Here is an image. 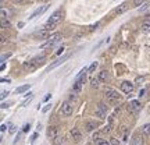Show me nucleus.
Instances as JSON below:
<instances>
[{"mask_svg":"<svg viewBox=\"0 0 150 145\" xmlns=\"http://www.w3.org/2000/svg\"><path fill=\"white\" fill-rule=\"evenodd\" d=\"M61 41V34H54V35H52V36L47 39V42L46 43H43L42 46H40V49L42 50H45V49H47V48H53L54 45H57V43Z\"/></svg>","mask_w":150,"mask_h":145,"instance_id":"1","label":"nucleus"},{"mask_svg":"<svg viewBox=\"0 0 150 145\" xmlns=\"http://www.w3.org/2000/svg\"><path fill=\"white\" fill-rule=\"evenodd\" d=\"M106 98H107V101L111 103V105L118 103V102H120V99H121L120 94H118L117 91L111 89V88H107V89H106Z\"/></svg>","mask_w":150,"mask_h":145,"instance_id":"2","label":"nucleus"},{"mask_svg":"<svg viewBox=\"0 0 150 145\" xmlns=\"http://www.w3.org/2000/svg\"><path fill=\"white\" fill-rule=\"evenodd\" d=\"M63 18H64V11L63 10H56L52 14V17L49 18V21L47 22H52V24H60V22L63 21Z\"/></svg>","mask_w":150,"mask_h":145,"instance_id":"3","label":"nucleus"},{"mask_svg":"<svg viewBox=\"0 0 150 145\" xmlns=\"http://www.w3.org/2000/svg\"><path fill=\"white\" fill-rule=\"evenodd\" d=\"M61 114L63 116H65V117H68V116H71L72 114V112H74V106L71 105L70 102H63V105H61Z\"/></svg>","mask_w":150,"mask_h":145,"instance_id":"4","label":"nucleus"},{"mask_svg":"<svg viewBox=\"0 0 150 145\" xmlns=\"http://www.w3.org/2000/svg\"><path fill=\"white\" fill-rule=\"evenodd\" d=\"M134 88H135V85L131 81H122V82H121V91H122L124 94H127V95L132 94V92H134Z\"/></svg>","mask_w":150,"mask_h":145,"instance_id":"5","label":"nucleus"},{"mask_svg":"<svg viewBox=\"0 0 150 145\" xmlns=\"http://www.w3.org/2000/svg\"><path fill=\"white\" fill-rule=\"evenodd\" d=\"M47 135H49V138H52L54 141L59 137V127L57 126H50L47 130Z\"/></svg>","mask_w":150,"mask_h":145,"instance_id":"6","label":"nucleus"},{"mask_svg":"<svg viewBox=\"0 0 150 145\" xmlns=\"http://www.w3.org/2000/svg\"><path fill=\"white\" fill-rule=\"evenodd\" d=\"M68 57H70V54H65V56H63L61 59L56 60V61H54L53 64H50V66H49V67H47V71H52V70H53V69H56L57 66L63 64V63H64V61H65V60H67V59H68Z\"/></svg>","mask_w":150,"mask_h":145,"instance_id":"7","label":"nucleus"},{"mask_svg":"<svg viewBox=\"0 0 150 145\" xmlns=\"http://www.w3.org/2000/svg\"><path fill=\"white\" fill-rule=\"evenodd\" d=\"M49 9V6L47 4H45V6H42V7H39V9H36V10L33 11L32 14H31V17H29V20H33V18H36L38 16H40V14H43L45 11Z\"/></svg>","mask_w":150,"mask_h":145,"instance_id":"8","label":"nucleus"},{"mask_svg":"<svg viewBox=\"0 0 150 145\" xmlns=\"http://www.w3.org/2000/svg\"><path fill=\"white\" fill-rule=\"evenodd\" d=\"M131 145H143V135H140L139 133L135 134L131 140Z\"/></svg>","mask_w":150,"mask_h":145,"instance_id":"9","label":"nucleus"},{"mask_svg":"<svg viewBox=\"0 0 150 145\" xmlns=\"http://www.w3.org/2000/svg\"><path fill=\"white\" fill-rule=\"evenodd\" d=\"M71 135L76 142H81V140H82V134H81V131L78 129H71Z\"/></svg>","mask_w":150,"mask_h":145,"instance_id":"10","label":"nucleus"},{"mask_svg":"<svg viewBox=\"0 0 150 145\" xmlns=\"http://www.w3.org/2000/svg\"><path fill=\"white\" fill-rule=\"evenodd\" d=\"M35 36L39 38V39H49V38L52 36V35L49 34V31H46V29H42V31H39V32L35 34Z\"/></svg>","mask_w":150,"mask_h":145,"instance_id":"11","label":"nucleus"},{"mask_svg":"<svg viewBox=\"0 0 150 145\" xmlns=\"http://www.w3.org/2000/svg\"><path fill=\"white\" fill-rule=\"evenodd\" d=\"M97 129V124H96V121H86L85 123V130L88 131V133H91V131H93V130H96Z\"/></svg>","mask_w":150,"mask_h":145,"instance_id":"12","label":"nucleus"},{"mask_svg":"<svg viewBox=\"0 0 150 145\" xmlns=\"http://www.w3.org/2000/svg\"><path fill=\"white\" fill-rule=\"evenodd\" d=\"M97 78H99V81H100V82H107V80H108V71L107 70H102L100 73H99V75H97Z\"/></svg>","mask_w":150,"mask_h":145,"instance_id":"13","label":"nucleus"},{"mask_svg":"<svg viewBox=\"0 0 150 145\" xmlns=\"http://www.w3.org/2000/svg\"><path fill=\"white\" fill-rule=\"evenodd\" d=\"M128 7H129V4L128 3H127V1H125V3H122V4H120L117 7V9H115V13H117V14H122V13H125V11L128 10Z\"/></svg>","mask_w":150,"mask_h":145,"instance_id":"14","label":"nucleus"},{"mask_svg":"<svg viewBox=\"0 0 150 145\" xmlns=\"http://www.w3.org/2000/svg\"><path fill=\"white\" fill-rule=\"evenodd\" d=\"M38 66H36V63L33 61V60H29V61H25L24 63V69L25 70H29V71H32V70H35Z\"/></svg>","mask_w":150,"mask_h":145,"instance_id":"15","label":"nucleus"},{"mask_svg":"<svg viewBox=\"0 0 150 145\" xmlns=\"http://www.w3.org/2000/svg\"><path fill=\"white\" fill-rule=\"evenodd\" d=\"M81 89H82V84H81L79 81H75L74 85H72V92L78 95V94H81Z\"/></svg>","mask_w":150,"mask_h":145,"instance_id":"16","label":"nucleus"},{"mask_svg":"<svg viewBox=\"0 0 150 145\" xmlns=\"http://www.w3.org/2000/svg\"><path fill=\"white\" fill-rule=\"evenodd\" d=\"M29 84H27V85H21V86H18V88H17L16 89V94H24V92L25 91H28V89H29Z\"/></svg>","mask_w":150,"mask_h":145,"instance_id":"17","label":"nucleus"},{"mask_svg":"<svg viewBox=\"0 0 150 145\" xmlns=\"http://www.w3.org/2000/svg\"><path fill=\"white\" fill-rule=\"evenodd\" d=\"M32 99H33V94H31V92H29V94H28V96L25 98V101H24V102L21 103V106L24 108V106H27V105H29Z\"/></svg>","mask_w":150,"mask_h":145,"instance_id":"18","label":"nucleus"},{"mask_svg":"<svg viewBox=\"0 0 150 145\" xmlns=\"http://www.w3.org/2000/svg\"><path fill=\"white\" fill-rule=\"evenodd\" d=\"M142 31L146 34H150V21H145L142 24Z\"/></svg>","mask_w":150,"mask_h":145,"instance_id":"19","label":"nucleus"},{"mask_svg":"<svg viewBox=\"0 0 150 145\" xmlns=\"http://www.w3.org/2000/svg\"><path fill=\"white\" fill-rule=\"evenodd\" d=\"M142 134L143 135H150V124H145L143 127H142Z\"/></svg>","mask_w":150,"mask_h":145,"instance_id":"20","label":"nucleus"},{"mask_svg":"<svg viewBox=\"0 0 150 145\" xmlns=\"http://www.w3.org/2000/svg\"><path fill=\"white\" fill-rule=\"evenodd\" d=\"M129 105H131V106H134L135 109H138V110H140V108H142V105H140V102H139V101H136V99H134V101H131V102H129Z\"/></svg>","mask_w":150,"mask_h":145,"instance_id":"21","label":"nucleus"},{"mask_svg":"<svg viewBox=\"0 0 150 145\" xmlns=\"http://www.w3.org/2000/svg\"><path fill=\"white\" fill-rule=\"evenodd\" d=\"M95 113H96V116H97V117H99V119H102V120H103V119H106V113L103 112L102 109L96 108V112H95Z\"/></svg>","mask_w":150,"mask_h":145,"instance_id":"22","label":"nucleus"},{"mask_svg":"<svg viewBox=\"0 0 150 145\" xmlns=\"http://www.w3.org/2000/svg\"><path fill=\"white\" fill-rule=\"evenodd\" d=\"M45 59H46V57H45V54H42V56H38V57H35V59H32V60L36 63V66H39V64H42Z\"/></svg>","mask_w":150,"mask_h":145,"instance_id":"23","label":"nucleus"},{"mask_svg":"<svg viewBox=\"0 0 150 145\" xmlns=\"http://www.w3.org/2000/svg\"><path fill=\"white\" fill-rule=\"evenodd\" d=\"M10 27V20L8 18H1V28L6 29V28Z\"/></svg>","mask_w":150,"mask_h":145,"instance_id":"24","label":"nucleus"},{"mask_svg":"<svg viewBox=\"0 0 150 145\" xmlns=\"http://www.w3.org/2000/svg\"><path fill=\"white\" fill-rule=\"evenodd\" d=\"M97 66H99V63H97V61H93L91 64V67L88 69V73H95V70L97 69Z\"/></svg>","mask_w":150,"mask_h":145,"instance_id":"25","label":"nucleus"},{"mask_svg":"<svg viewBox=\"0 0 150 145\" xmlns=\"http://www.w3.org/2000/svg\"><path fill=\"white\" fill-rule=\"evenodd\" d=\"M57 27V25H56V24H52V22H47V24H46V25H45V28H43V29H46V31H53L54 28Z\"/></svg>","mask_w":150,"mask_h":145,"instance_id":"26","label":"nucleus"},{"mask_svg":"<svg viewBox=\"0 0 150 145\" xmlns=\"http://www.w3.org/2000/svg\"><path fill=\"white\" fill-rule=\"evenodd\" d=\"M93 141L97 142V144H99L100 141H103L102 140V133H96V134H93Z\"/></svg>","mask_w":150,"mask_h":145,"instance_id":"27","label":"nucleus"},{"mask_svg":"<svg viewBox=\"0 0 150 145\" xmlns=\"http://www.w3.org/2000/svg\"><path fill=\"white\" fill-rule=\"evenodd\" d=\"M97 108H99V109H102V110H103L104 113H107V112H108V106H107V105H106L104 102H100V103H99V106H97Z\"/></svg>","mask_w":150,"mask_h":145,"instance_id":"28","label":"nucleus"},{"mask_svg":"<svg viewBox=\"0 0 150 145\" xmlns=\"http://www.w3.org/2000/svg\"><path fill=\"white\" fill-rule=\"evenodd\" d=\"M127 110H128L129 113H132V114H135V116H136V114H138V112H139L138 109H135L134 106H131V105H128V106H127Z\"/></svg>","mask_w":150,"mask_h":145,"instance_id":"29","label":"nucleus"},{"mask_svg":"<svg viewBox=\"0 0 150 145\" xmlns=\"http://www.w3.org/2000/svg\"><path fill=\"white\" fill-rule=\"evenodd\" d=\"M99 85H100L99 78H93V80H92V88H99Z\"/></svg>","mask_w":150,"mask_h":145,"instance_id":"30","label":"nucleus"},{"mask_svg":"<svg viewBox=\"0 0 150 145\" xmlns=\"http://www.w3.org/2000/svg\"><path fill=\"white\" fill-rule=\"evenodd\" d=\"M146 3V0H134V6L136 7H140V6H143Z\"/></svg>","mask_w":150,"mask_h":145,"instance_id":"31","label":"nucleus"},{"mask_svg":"<svg viewBox=\"0 0 150 145\" xmlns=\"http://www.w3.org/2000/svg\"><path fill=\"white\" fill-rule=\"evenodd\" d=\"M110 144H111V145H121V142H120V141H118L117 138L111 137V138H110Z\"/></svg>","mask_w":150,"mask_h":145,"instance_id":"32","label":"nucleus"},{"mask_svg":"<svg viewBox=\"0 0 150 145\" xmlns=\"http://www.w3.org/2000/svg\"><path fill=\"white\" fill-rule=\"evenodd\" d=\"M149 7H150V3H145V4L142 6V7H139V11H140V13H142V11L147 10V9H149Z\"/></svg>","mask_w":150,"mask_h":145,"instance_id":"33","label":"nucleus"},{"mask_svg":"<svg viewBox=\"0 0 150 145\" xmlns=\"http://www.w3.org/2000/svg\"><path fill=\"white\" fill-rule=\"evenodd\" d=\"M50 109H52V105H50V103H47V105H46V106L42 109V112H43V113H47Z\"/></svg>","mask_w":150,"mask_h":145,"instance_id":"34","label":"nucleus"},{"mask_svg":"<svg viewBox=\"0 0 150 145\" xmlns=\"http://www.w3.org/2000/svg\"><path fill=\"white\" fill-rule=\"evenodd\" d=\"M10 56H11V53L3 54V56H1V63H4V61H6V59H8V57H10Z\"/></svg>","mask_w":150,"mask_h":145,"instance_id":"35","label":"nucleus"},{"mask_svg":"<svg viewBox=\"0 0 150 145\" xmlns=\"http://www.w3.org/2000/svg\"><path fill=\"white\" fill-rule=\"evenodd\" d=\"M8 95V91H1V95H0V98L1 99H6V96Z\"/></svg>","mask_w":150,"mask_h":145,"instance_id":"36","label":"nucleus"},{"mask_svg":"<svg viewBox=\"0 0 150 145\" xmlns=\"http://www.w3.org/2000/svg\"><path fill=\"white\" fill-rule=\"evenodd\" d=\"M143 81H145V77H138L135 82H136V84H140V82H143Z\"/></svg>","mask_w":150,"mask_h":145,"instance_id":"37","label":"nucleus"},{"mask_svg":"<svg viewBox=\"0 0 150 145\" xmlns=\"http://www.w3.org/2000/svg\"><path fill=\"white\" fill-rule=\"evenodd\" d=\"M10 105H11V102H7V103H6V102H3V103H1V109H6V108H8Z\"/></svg>","mask_w":150,"mask_h":145,"instance_id":"38","label":"nucleus"},{"mask_svg":"<svg viewBox=\"0 0 150 145\" xmlns=\"http://www.w3.org/2000/svg\"><path fill=\"white\" fill-rule=\"evenodd\" d=\"M29 129H31V126H29V124H25V126H24V129H22V131H24V133H27V131H29Z\"/></svg>","mask_w":150,"mask_h":145,"instance_id":"39","label":"nucleus"},{"mask_svg":"<svg viewBox=\"0 0 150 145\" xmlns=\"http://www.w3.org/2000/svg\"><path fill=\"white\" fill-rule=\"evenodd\" d=\"M145 94H146V89H140V91H139V95H138V96H139V98H143V96H145Z\"/></svg>","mask_w":150,"mask_h":145,"instance_id":"40","label":"nucleus"},{"mask_svg":"<svg viewBox=\"0 0 150 145\" xmlns=\"http://www.w3.org/2000/svg\"><path fill=\"white\" fill-rule=\"evenodd\" d=\"M50 98H52V94H46V96L43 98V101H45V102H47V101L50 99Z\"/></svg>","mask_w":150,"mask_h":145,"instance_id":"41","label":"nucleus"},{"mask_svg":"<svg viewBox=\"0 0 150 145\" xmlns=\"http://www.w3.org/2000/svg\"><path fill=\"white\" fill-rule=\"evenodd\" d=\"M1 18H7V13L4 9H1Z\"/></svg>","mask_w":150,"mask_h":145,"instance_id":"42","label":"nucleus"},{"mask_svg":"<svg viewBox=\"0 0 150 145\" xmlns=\"http://www.w3.org/2000/svg\"><path fill=\"white\" fill-rule=\"evenodd\" d=\"M16 129H17L16 126H11L10 127V134H14V133H16Z\"/></svg>","mask_w":150,"mask_h":145,"instance_id":"43","label":"nucleus"},{"mask_svg":"<svg viewBox=\"0 0 150 145\" xmlns=\"http://www.w3.org/2000/svg\"><path fill=\"white\" fill-rule=\"evenodd\" d=\"M63 50H64V46H61V48H59V50L56 52V54H61V53H63Z\"/></svg>","mask_w":150,"mask_h":145,"instance_id":"44","label":"nucleus"},{"mask_svg":"<svg viewBox=\"0 0 150 145\" xmlns=\"http://www.w3.org/2000/svg\"><path fill=\"white\" fill-rule=\"evenodd\" d=\"M97 145H111V144H110V142H107V141H100Z\"/></svg>","mask_w":150,"mask_h":145,"instance_id":"45","label":"nucleus"},{"mask_svg":"<svg viewBox=\"0 0 150 145\" xmlns=\"http://www.w3.org/2000/svg\"><path fill=\"white\" fill-rule=\"evenodd\" d=\"M20 140H21V134H18V135L16 137V141H14V144H18V141H20Z\"/></svg>","mask_w":150,"mask_h":145,"instance_id":"46","label":"nucleus"},{"mask_svg":"<svg viewBox=\"0 0 150 145\" xmlns=\"http://www.w3.org/2000/svg\"><path fill=\"white\" fill-rule=\"evenodd\" d=\"M99 25H100V24H99V22H96V24H95V25H92V27H91V31H93V29H96V28L99 27Z\"/></svg>","mask_w":150,"mask_h":145,"instance_id":"47","label":"nucleus"},{"mask_svg":"<svg viewBox=\"0 0 150 145\" xmlns=\"http://www.w3.org/2000/svg\"><path fill=\"white\" fill-rule=\"evenodd\" d=\"M6 129H7V126H6V124H1V129H0V130H1V133H4Z\"/></svg>","mask_w":150,"mask_h":145,"instance_id":"48","label":"nucleus"},{"mask_svg":"<svg viewBox=\"0 0 150 145\" xmlns=\"http://www.w3.org/2000/svg\"><path fill=\"white\" fill-rule=\"evenodd\" d=\"M1 82H10V78H3V80H1Z\"/></svg>","mask_w":150,"mask_h":145,"instance_id":"49","label":"nucleus"},{"mask_svg":"<svg viewBox=\"0 0 150 145\" xmlns=\"http://www.w3.org/2000/svg\"><path fill=\"white\" fill-rule=\"evenodd\" d=\"M6 43V36H1V45H4Z\"/></svg>","mask_w":150,"mask_h":145,"instance_id":"50","label":"nucleus"},{"mask_svg":"<svg viewBox=\"0 0 150 145\" xmlns=\"http://www.w3.org/2000/svg\"><path fill=\"white\" fill-rule=\"evenodd\" d=\"M36 137H38V133H35V134L32 135V141H35V140H36Z\"/></svg>","mask_w":150,"mask_h":145,"instance_id":"51","label":"nucleus"},{"mask_svg":"<svg viewBox=\"0 0 150 145\" xmlns=\"http://www.w3.org/2000/svg\"><path fill=\"white\" fill-rule=\"evenodd\" d=\"M24 27V22H18V28H22Z\"/></svg>","mask_w":150,"mask_h":145,"instance_id":"52","label":"nucleus"},{"mask_svg":"<svg viewBox=\"0 0 150 145\" xmlns=\"http://www.w3.org/2000/svg\"><path fill=\"white\" fill-rule=\"evenodd\" d=\"M14 1H17V3H25V0H14Z\"/></svg>","mask_w":150,"mask_h":145,"instance_id":"53","label":"nucleus"},{"mask_svg":"<svg viewBox=\"0 0 150 145\" xmlns=\"http://www.w3.org/2000/svg\"><path fill=\"white\" fill-rule=\"evenodd\" d=\"M33 0H25V3H32Z\"/></svg>","mask_w":150,"mask_h":145,"instance_id":"54","label":"nucleus"}]
</instances>
